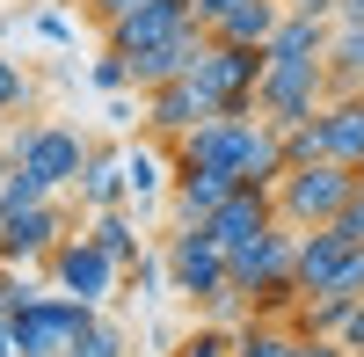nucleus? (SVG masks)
Here are the masks:
<instances>
[{
    "label": "nucleus",
    "instance_id": "14",
    "mask_svg": "<svg viewBox=\"0 0 364 357\" xmlns=\"http://www.w3.org/2000/svg\"><path fill=\"white\" fill-rule=\"evenodd\" d=\"M321 154L357 168L364 161V95H328L321 102Z\"/></svg>",
    "mask_w": 364,
    "mask_h": 357
},
{
    "label": "nucleus",
    "instance_id": "5",
    "mask_svg": "<svg viewBox=\"0 0 364 357\" xmlns=\"http://www.w3.org/2000/svg\"><path fill=\"white\" fill-rule=\"evenodd\" d=\"M44 277H51V292H66V299H80V307H102L109 292H117V277H124V262H117V255H102L95 241H87V233H66V241L51 248Z\"/></svg>",
    "mask_w": 364,
    "mask_h": 357
},
{
    "label": "nucleus",
    "instance_id": "11",
    "mask_svg": "<svg viewBox=\"0 0 364 357\" xmlns=\"http://www.w3.org/2000/svg\"><path fill=\"white\" fill-rule=\"evenodd\" d=\"M269 226H277V197L255 190V183H240V190H233L197 233H211L219 248H240V241H255V233H269Z\"/></svg>",
    "mask_w": 364,
    "mask_h": 357
},
{
    "label": "nucleus",
    "instance_id": "16",
    "mask_svg": "<svg viewBox=\"0 0 364 357\" xmlns=\"http://www.w3.org/2000/svg\"><path fill=\"white\" fill-rule=\"evenodd\" d=\"M284 22V0H240V8L211 29V44H240V51H269V37H277Z\"/></svg>",
    "mask_w": 364,
    "mask_h": 357
},
{
    "label": "nucleus",
    "instance_id": "36",
    "mask_svg": "<svg viewBox=\"0 0 364 357\" xmlns=\"http://www.w3.org/2000/svg\"><path fill=\"white\" fill-rule=\"evenodd\" d=\"M8 175H15V154H0V190H8Z\"/></svg>",
    "mask_w": 364,
    "mask_h": 357
},
{
    "label": "nucleus",
    "instance_id": "26",
    "mask_svg": "<svg viewBox=\"0 0 364 357\" xmlns=\"http://www.w3.org/2000/svg\"><path fill=\"white\" fill-rule=\"evenodd\" d=\"M29 299H37V284H29V270H8L0 262V321H15Z\"/></svg>",
    "mask_w": 364,
    "mask_h": 357
},
{
    "label": "nucleus",
    "instance_id": "4",
    "mask_svg": "<svg viewBox=\"0 0 364 357\" xmlns=\"http://www.w3.org/2000/svg\"><path fill=\"white\" fill-rule=\"evenodd\" d=\"M161 262H168V284H175L190 307H211V299L233 284V277H226V248L211 241V233H197V226H175L168 241H161Z\"/></svg>",
    "mask_w": 364,
    "mask_h": 357
},
{
    "label": "nucleus",
    "instance_id": "13",
    "mask_svg": "<svg viewBox=\"0 0 364 357\" xmlns=\"http://www.w3.org/2000/svg\"><path fill=\"white\" fill-rule=\"evenodd\" d=\"M175 190V154H161V146H124V204L132 212H154V204Z\"/></svg>",
    "mask_w": 364,
    "mask_h": 357
},
{
    "label": "nucleus",
    "instance_id": "1",
    "mask_svg": "<svg viewBox=\"0 0 364 357\" xmlns=\"http://www.w3.org/2000/svg\"><path fill=\"white\" fill-rule=\"evenodd\" d=\"M277 197V219L291 233H314V226H336L343 204L357 197V168L343 161H306V168H284V183L269 190Z\"/></svg>",
    "mask_w": 364,
    "mask_h": 357
},
{
    "label": "nucleus",
    "instance_id": "17",
    "mask_svg": "<svg viewBox=\"0 0 364 357\" xmlns=\"http://www.w3.org/2000/svg\"><path fill=\"white\" fill-rule=\"evenodd\" d=\"M350 262V241L336 226H314V233H299V255H291V270H299V292H321L328 277H336Z\"/></svg>",
    "mask_w": 364,
    "mask_h": 357
},
{
    "label": "nucleus",
    "instance_id": "29",
    "mask_svg": "<svg viewBox=\"0 0 364 357\" xmlns=\"http://www.w3.org/2000/svg\"><path fill=\"white\" fill-rule=\"evenodd\" d=\"M336 233H343L350 248H364V183H357V197L343 204V219H336Z\"/></svg>",
    "mask_w": 364,
    "mask_h": 357
},
{
    "label": "nucleus",
    "instance_id": "3",
    "mask_svg": "<svg viewBox=\"0 0 364 357\" xmlns=\"http://www.w3.org/2000/svg\"><path fill=\"white\" fill-rule=\"evenodd\" d=\"M87 146H95V139H80L73 124H22V132L8 139V154H15V161H22V168L58 197V190H73V183H80Z\"/></svg>",
    "mask_w": 364,
    "mask_h": 357
},
{
    "label": "nucleus",
    "instance_id": "8",
    "mask_svg": "<svg viewBox=\"0 0 364 357\" xmlns=\"http://www.w3.org/2000/svg\"><path fill=\"white\" fill-rule=\"evenodd\" d=\"M66 204L58 197H44V204H29L22 219H0V262H8V270H44L51 262V248L66 241Z\"/></svg>",
    "mask_w": 364,
    "mask_h": 357
},
{
    "label": "nucleus",
    "instance_id": "30",
    "mask_svg": "<svg viewBox=\"0 0 364 357\" xmlns=\"http://www.w3.org/2000/svg\"><path fill=\"white\" fill-rule=\"evenodd\" d=\"M37 37H44V44H73V22L58 15V8H44V15H37Z\"/></svg>",
    "mask_w": 364,
    "mask_h": 357
},
{
    "label": "nucleus",
    "instance_id": "9",
    "mask_svg": "<svg viewBox=\"0 0 364 357\" xmlns=\"http://www.w3.org/2000/svg\"><path fill=\"white\" fill-rule=\"evenodd\" d=\"M182 29H204V22H197V0H146V8H132L117 29H102V51L139 58V51H154V44L182 37Z\"/></svg>",
    "mask_w": 364,
    "mask_h": 357
},
{
    "label": "nucleus",
    "instance_id": "7",
    "mask_svg": "<svg viewBox=\"0 0 364 357\" xmlns=\"http://www.w3.org/2000/svg\"><path fill=\"white\" fill-rule=\"evenodd\" d=\"M73 321H80V299L37 292V299L8 321V343H15V357H66L73 350Z\"/></svg>",
    "mask_w": 364,
    "mask_h": 357
},
{
    "label": "nucleus",
    "instance_id": "6",
    "mask_svg": "<svg viewBox=\"0 0 364 357\" xmlns=\"http://www.w3.org/2000/svg\"><path fill=\"white\" fill-rule=\"evenodd\" d=\"M190 80L204 87L211 102H219V117H255V80H262V51H240V44H211Z\"/></svg>",
    "mask_w": 364,
    "mask_h": 357
},
{
    "label": "nucleus",
    "instance_id": "31",
    "mask_svg": "<svg viewBox=\"0 0 364 357\" xmlns=\"http://www.w3.org/2000/svg\"><path fill=\"white\" fill-rule=\"evenodd\" d=\"M291 357H350V350H343L336 336H299V350H291Z\"/></svg>",
    "mask_w": 364,
    "mask_h": 357
},
{
    "label": "nucleus",
    "instance_id": "2",
    "mask_svg": "<svg viewBox=\"0 0 364 357\" xmlns=\"http://www.w3.org/2000/svg\"><path fill=\"white\" fill-rule=\"evenodd\" d=\"M328 102V58H269L262 51V80H255V117L262 124H306V117H321Z\"/></svg>",
    "mask_w": 364,
    "mask_h": 357
},
{
    "label": "nucleus",
    "instance_id": "34",
    "mask_svg": "<svg viewBox=\"0 0 364 357\" xmlns=\"http://www.w3.org/2000/svg\"><path fill=\"white\" fill-rule=\"evenodd\" d=\"M291 15H321V22H336V0H284Z\"/></svg>",
    "mask_w": 364,
    "mask_h": 357
},
{
    "label": "nucleus",
    "instance_id": "22",
    "mask_svg": "<svg viewBox=\"0 0 364 357\" xmlns=\"http://www.w3.org/2000/svg\"><path fill=\"white\" fill-rule=\"evenodd\" d=\"M66 357H124V329L117 321H102V307H80L73 321V350Z\"/></svg>",
    "mask_w": 364,
    "mask_h": 357
},
{
    "label": "nucleus",
    "instance_id": "24",
    "mask_svg": "<svg viewBox=\"0 0 364 357\" xmlns=\"http://www.w3.org/2000/svg\"><path fill=\"white\" fill-rule=\"evenodd\" d=\"M44 197H51V190H44V183H37V175H29L22 161H15V175H8V190H0V219H22L29 204H44Z\"/></svg>",
    "mask_w": 364,
    "mask_h": 357
},
{
    "label": "nucleus",
    "instance_id": "20",
    "mask_svg": "<svg viewBox=\"0 0 364 357\" xmlns=\"http://www.w3.org/2000/svg\"><path fill=\"white\" fill-rule=\"evenodd\" d=\"M350 292H306L299 299V314H291V329L299 336H343V321H350Z\"/></svg>",
    "mask_w": 364,
    "mask_h": 357
},
{
    "label": "nucleus",
    "instance_id": "37",
    "mask_svg": "<svg viewBox=\"0 0 364 357\" xmlns=\"http://www.w3.org/2000/svg\"><path fill=\"white\" fill-rule=\"evenodd\" d=\"M0 357H15V343H8V321H0Z\"/></svg>",
    "mask_w": 364,
    "mask_h": 357
},
{
    "label": "nucleus",
    "instance_id": "10",
    "mask_svg": "<svg viewBox=\"0 0 364 357\" xmlns=\"http://www.w3.org/2000/svg\"><path fill=\"white\" fill-rule=\"evenodd\" d=\"M211 117H219V102L204 95V87L182 73V80H168V87H154V95H146V132L154 139H182V132H197V124H211Z\"/></svg>",
    "mask_w": 364,
    "mask_h": 357
},
{
    "label": "nucleus",
    "instance_id": "28",
    "mask_svg": "<svg viewBox=\"0 0 364 357\" xmlns=\"http://www.w3.org/2000/svg\"><path fill=\"white\" fill-rule=\"evenodd\" d=\"M132 8H146V0H80V15L95 22V29H117V22H124Z\"/></svg>",
    "mask_w": 364,
    "mask_h": 357
},
{
    "label": "nucleus",
    "instance_id": "18",
    "mask_svg": "<svg viewBox=\"0 0 364 357\" xmlns=\"http://www.w3.org/2000/svg\"><path fill=\"white\" fill-rule=\"evenodd\" d=\"M80 233H87L102 255H117L124 270L146 255V241H139V212H132V204H117V212H87V226H80Z\"/></svg>",
    "mask_w": 364,
    "mask_h": 357
},
{
    "label": "nucleus",
    "instance_id": "21",
    "mask_svg": "<svg viewBox=\"0 0 364 357\" xmlns=\"http://www.w3.org/2000/svg\"><path fill=\"white\" fill-rule=\"evenodd\" d=\"M291 350H299L291 321H240L233 329V357H291Z\"/></svg>",
    "mask_w": 364,
    "mask_h": 357
},
{
    "label": "nucleus",
    "instance_id": "38",
    "mask_svg": "<svg viewBox=\"0 0 364 357\" xmlns=\"http://www.w3.org/2000/svg\"><path fill=\"white\" fill-rule=\"evenodd\" d=\"M357 183H364V161H357Z\"/></svg>",
    "mask_w": 364,
    "mask_h": 357
},
{
    "label": "nucleus",
    "instance_id": "12",
    "mask_svg": "<svg viewBox=\"0 0 364 357\" xmlns=\"http://www.w3.org/2000/svg\"><path fill=\"white\" fill-rule=\"evenodd\" d=\"M240 183L233 175H211V168H175V190H168V212H175V226H204L219 204L233 197Z\"/></svg>",
    "mask_w": 364,
    "mask_h": 357
},
{
    "label": "nucleus",
    "instance_id": "15",
    "mask_svg": "<svg viewBox=\"0 0 364 357\" xmlns=\"http://www.w3.org/2000/svg\"><path fill=\"white\" fill-rule=\"evenodd\" d=\"M73 197H80V212H117L124 204V146H87Z\"/></svg>",
    "mask_w": 364,
    "mask_h": 357
},
{
    "label": "nucleus",
    "instance_id": "27",
    "mask_svg": "<svg viewBox=\"0 0 364 357\" xmlns=\"http://www.w3.org/2000/svg\"><path fill=\"white\" fill-rule=\"evenodd\" d=\"M87 80H95L102 95H124V87H132V66H124V58H117V51H102L95 66H87Z\"/></svg>",
    "mask_w": 364,
    "mask_h": 357
},
{
    "label": "nucleus",
    "instance_id": "23",
    "mask_svg": "<svg viewBox=\"0 0 364 357\" xmlns=\"http://www.w3.org/2000/svg\"><path fill=\"white\" fill-rule=\"evenodd\" d=\"M168 357H233V329H219V321H204V314H197V329L182 336Z\"/></svg>",
    "mask_w": 364,
    "mask_h": 357
},
{
    "label": "nucleus",
    "instance_id": "25",
    "mask_svg": "<svg viewBox=\"0 0 364 357\" xmlns=\"http://www.w3.org/2000/svg\"><path fill=\"white\" fill-rule=\"evenodd\" d=\"M29 95H37V87H29L22 58H8V51H0V117H22V110H29Z\"/></svg>",
    "mask_w": 364,
    "mask_h": 357
},
{
    "label": "nucleus",
    "instance_id": "32",
    "mask_svg": "<svg viewBox=\"0 0 364 357\" xmlns=\"http://www.w3.org/2000/svg\"><path fill=\"white\" fill-rule=\"evenodd\" d=\"M336 343H343V350H364V299L350 307V321H343V336H336Z\"/></svg>",
    "mask_w": 364,
    "mask_h": 357
},
{
    "label": "nucleus",
    "instance_id": "33",
    "mask_svg": "<svg viewBox=\"0 0 364 357\" xmlns=\"http://www.w3.org/2000/svg\"><path fill=\"white\" fill-rule=\"evenodd\" d=\"M233 8H240V0H197V22H204V29H219Z\"/></svg>",
    "mask_w": 364,
    "mask_h": 357
},
{
    "label": "nucleus",
    "instance_id": "19",
    "mask_svg": "<svg viewBox=\"0 0 364 357\" xmlns=\"http://www.w3.org/2000/svg\"><path fill=\"white\" fill-rule=\"evenodd\" d=\"M328 37H336V22H321V15H291L277 22V37H269V58H328Z\"/></svg>",
    "mask_w": 364,
    "mask_h": 357
},
{
    "label": "nucleus",
    "instance_id": "35",
    "mask_svg": "<svg viewBox=\"0 0 364 357\" xmlns=\"http://www.w3.org/2000/svg\"><path fill=\"white\" fill-rule=\"evenodd\" d=\"M336 22L343 29H364V0H336Z\"/></svg>",
    "mask_w": 364,
    "mask_h": 357
}]
</instances>
